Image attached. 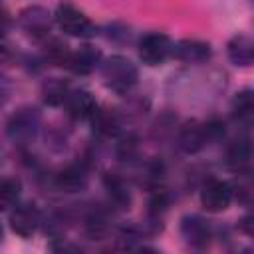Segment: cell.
I'll return each instance as SVG.
<instances>
[{"label":"cell","mask_w":254,"mask_h":254,"mask_svg":"<svg viewBox=\"0 0 254 254\" xmlns=\"http://www.w3.org/2000/svg\"><path fill=\"white\" fill-rule=\"evenodd\" d=\"M99 67H101V75H103L105 85L119 95L129 93L139 81L137 65L125 56H119V54L109 56V58L101 60Z\"/></svg>","instance_id":"cell-1"},{"label":"cell","mask_w":254,"mask_h":254,"mask_svg":"<svg viewBox=\"0 0 254 254\" xmlns=\"http://www.w3.org/2000/svg\"><path fill=\"white\" fill-rule=\"evenodd\" d=\"M54 20L64 34L73 36V38H91L97 34V28L91 22V18L69 2L58 4Z\"/></svg>","instance_id":"cell-2"},{"label":"cell","mask_w":254,"mask_h":254,"mask_svg":"<svg viewBox=\"0 0 254 254\" xmlns=\"http://www.w3.org/2000/svg\"><path fill=\"white\" fill-rule=\"evenodd\" d=\"M40 125H42L40 111L36 107L26 105L12 113V117L6 123V135L10 137V141L18 145H26L38 135Z\"/></svg>","instance_id":"cell-3"},{"label":"cell","mask_w":254,"mask_h":254,"mask_svg":"<svg viewBox=\"0 0 254 254\" xmlns=\"http://www.w3.org/2000/svg\"><path fill=\"white\" fill-rule=\"evenodd\" d=\"M173 54V40L163 32H149L139 40V58L145 65H161Z\"/></svg>","instance_id":"cell-4"},{"label":"cell","mask_w":254,"mask_h":254,"mask_svg":"<svg viewBox=\"0 0 254 254\" xmlns=\"http://www.w3.org/2000/svg\"><path fill=\"white\" fill-rule=\"evenodd\" d=\"M208 141H212L210 135V127L208 121L200 123V121H187L185 125H181L179 133H177V147L185 153V155H194L198 151H202Z\"/></svg>","instance_id":"cell-5"},{"label":"cell","mask_w":254,"mask_h":254,"mask_svg":"<svg viewBox=\"0 0 254 254\" xmlns=\"http://www.w3.org/2000/svg\"><path fill=\"white\" fill-rule=\"evenodd\" d=\"M234 198V187L222 179H208L200 189V204L208 212H222Z\"/></svg>","instance_id":"cell-6"},{"label":"cell","mask_w":254,"mask_h":254,"mask_svg":"<svg viewBox=\"0 0 254 254\" xmlns=\"http://www.w3.org/2000/svg\"><path fill=\"white\" fill-rule=\"evenodd\" d=\"M52 22H54V16L44 6H28L18 16L20 28L34 40H46L50 36Z\"/></svg>","instance_id":"cell-7"},{"label":"cell","mask_w":254,"mask_h":254,"mask_svg":"<svg viewBox=\"0 0 254 254\" xmlns=\"http://www.w3.org/2000/svg\"><path fill=\"white\" fill-rule=\"evenodd\" d=\"M8 222H10V228H12L14 234H18L22 238H28L38 230V226L42 222V214H40V210L34 202H22V204L18 202L10 210V220Z\"/></svg>","instance_id":"cell-8"},{"label":"cell","mask_w":254,"mask_h":254,"mask_svg":"<svg viewBox=\"0 0 254 254\" xmlns=\"http://www.w3.org/2000/svg\"><path fill=\"white\" fill-rule=\"evenodd\" d=\"M54 185H56L58 190L67 192V194L81 192V190H85L87 185H89L87 169H85L81 163L67 165V167H64V169L54 177Z\"/></svg>","instance_id":"cell-9"},{"label":"cell","mask_w":254,"mask_h":254,"mask_svg":"<svg viewBox=\"0 0 254 254\" xmlns=\"http://www.w3.org/2000/svg\"><path fill=\"white\" fill-rule=\"evenodd\" d=\"M173 58H177L183 64H204L212 56V48L208 42L187 38L177 44H173Z\"/></svg>","instance_id":"cell-10"},{"label":"cell","mask_w":254,"mask_h":254,"mask_svg":"<svg viewBox=\"0 0 254 254\" xmlns=\"http://www.w3.org/2000/svg\"><path fill=\"white\" fill-rule=\"evenodd\" d=\"M181 234L185 238L187 244H190L192 248H204L208 244V240L212 238V230L208 220H204L198 214H187L181 220Z\"/></svg>","instance_id":"cell-11"},{"label":"cell","mask_w":254,"mask_h":254,"mask_svg":"<svg viewBox=\"0 0 254 254\" xmlns=\"http://www.w3.org/2000/svg\"><path fill=\"white\" fill-rule=\"evenodd\" d=\"M64 107L67 111V115L71 119H77V121H83V119H89L97 107V101L95 97L87 91V89H71L67 91L65 95V101H64Z\"/></svg>","instance_id":"cell-12"},{"label":"cell","mask_w":254,"mask_h":254,"mask_svg":"<svg viewBox=\"0 0 254 254\" xmlns=\"http://www.w3.org/2000/svg\"><path fill=\"white\" fill-rule=\"evenodd\" d=\"M89 119H91L93 131H97L101 137H119L123 133V117L113 107L97 105Z\"/></svg>","instance_id":"cell-13"},{"label":"cell","mask_w":254,"mask_h":254,"mask_svg":"<svg viewBox=\"0 0 254 254\" xmlns=\"http://www.w3.org/2000/svg\"><path fill=\"white\" fill-rule=\"evenodd\" d=\"M226 165L238 177L250 175L252 169V145L248 139H238L226 149Z\"/></svg>","instance_id":"cell-14"},{"label":"cell","mask_w":254,"mask_h":254,"mask_svg":"<svg viewBox=\"0 0 254 254\" xmlns=\"http://www.w3.org/2000/svg\"><path fill=\"white\" fill-rule=\"evenodd\" d=\"M103 56L97 48L85 44L79 50L71 52L69 62H67V69H71L75 75H89L91 71H95V67H99Z\"/></svg>","instance_id":"cell-15"},{"label":"cell","mask_w":254,"mask_h":254,"mask_svg":"<svg viewBox=\"0 0 254 254\" xmlns=\"http://www.w3.org/2000/svg\"><path fill=\"white\" fill-rule=\"evenodd\" d=\"M226 56L234 65L248 67L254 62V42L246 34H236L226 44Z\"/></svg>","instance_id":"cell-16"},{"label":"cell","mask_w":254,"mask_h":254,"mask_svg":"<svg viewBox=\"0 0 254 254\" xmlns=\"http://www.w3.org/2000/svg\"><path fill=\"white\" fill-rule=\"evenodd\" d=\"M22 194V183L16 177H4L0 179V212H10L18 202Z\"/></svg>","instance_id":"cell-17"},{"label":"cell","mask_w":254,"mask_h":254,"mask_svg":"<svg viewBox=\"0 0 254 254\" xmlns=\"http://www.w3.org/2000/svg\"><path fill=\"white\" fill-rule=\"evenodd\" d=\"M105 189L109 192L111 202L117 208H129V204H131V192H129L127 183L119 175H107L105 177Z\"/></svg>","instance_id":"cell-18"},{"label":"cell","mask_w":254,"mask_h":254,"mask_svg":"<svg viewBox=\"0 0 254 254\" xmlns=\"http://www.w3.org/2000/svg\"><path fill=\"white\" fill-rule=\"evenodd\" d=\"M69 91V85L67 81H64L62 77H48L44 83H42V95H44V101L48 105H64L65 101V95Z\"/></svg>","instance_id":"cell-19"},{"label":"cell","mask_w":254,"mask_h":254,"mask_svg":"<svg viewBox=\"0 0 254 254\" xmlns=\"http://www.w3.org/2000/svg\"><path fill=\"white\" fill-rule=\"evenodd\" d=\"M252 111H254L252 89H242L232 99V113H234V117L238 121H250L252 119Z\"/></svg>","instance_id":"cell-20"},{"label":"cell","mask_w":254,"mask_h":254,"mask_svg":"<svg viewBox=\"0 0 254 254\" xmlns=\"http://www.w3.org/2000/svg\"><path fill=\"white\" fill-rule=\"evenodd\" d=\"M109 230V224H107V216L103 212H91L87 214L85 218V234L93 240H101Z\"/></svg>","instance_id":"cell-21"},{"label":"cell","mask_w":254,"mask_h":254,"mask_svg":"<svg viewBox=\"0 0 254 254\" xmlns=\"http://www.w3.org/2000/svg\"><path fill=\"white\" fill-rule=\"evenodd\" d=\"M69 56H71V50H69L65 44H62L60 40L50 42L48 48H46V58H48V62H52V64H56V65H65V67H67Z\"/></svg>","instance_id":"cell-22"},{"label":"cell","mask_w":254,"mask_h":254,"mask_svg":"<svg viewBox=\"0 0 254 254\" xmlns=\"http://www.w3.org/2000/svg\"><path fill=\"white\" fill-rule=\"evenodd\" d=\"M137 151H139V139L135 135L127 133V135H123L119 139V143H117V155H119V159L131 161L137 155Z\"/></svg>","instance_id":"cell-23"},{"label":"cell","mask_w":254,"mask_h":254,"mask_svg":"<svg viewBox=\"0 0 254 254\" xmlns=\"http://www.w3.org/2000/svg\"><path fill=\"white\" fill-rule=\"evenodd\" d=\"M10 26H12L10 14H8L4 8H0V38H4V36L10 32Z\"/></svg>","instance_id":"cell-24"},{"label":"cell","mask_w":254,"mask_h":254,"mask_svg":"<svg viewBox=\"0 0 254 254\" xmlns=\"http://www.w3.org/2000/svg\"><path fill=\"white\" fill-rule=\"evenodd\" d=\"M8 97H10V81L6 75L0 73V107L8 101Z\"/></svg>","instance_id":"cell-25"},{"label":"cell","mask_w":254,"mask_h":254,"mask_svg":"<svg viewBox=\"0 0 254 254\" xmlns=\"http://www.w3.org/2000/svg\"><path fill=\"white\" fill-rule=\"evenodd\" d=\"M0 242H2V224H0Z\"/></svg>","instance_id":"cell-26"}]
</instances>
